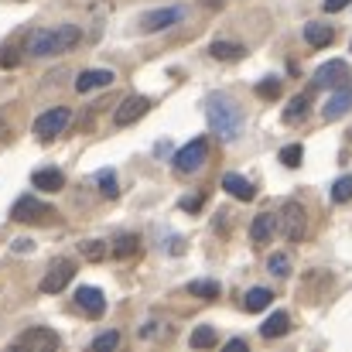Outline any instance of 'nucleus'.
<instances>
[{
  "instance_id": "f257e3e1",
  "label": "nucleus",
  "mask_w": 352,
  "mask_h": 352,
  "mask_svg": "<svg viewBox=\"0 0 352 352\" xmlns=\"http://www.w3.org/2000/svg\"><path fill=\"white\" fill-rule=\"evenodd\" d=\"M82 41V31L76 24H58V28H38L28 34L24 52L34 58H52V55H65Z\"/></svg>"
},
{
  "instance_id": "f03ea898",
  "label": "nucleus",
  "mask_w": 352,
  "mask_h": 352,
  "mask_svg": "<svg viewBox=\"0 0 352 352\" xmlns=\"http://www.w3.org/2000/svg\"><path fill=\"white\" fill-rule=\"evenodd\" d=\"M206 117H209L212 133H219L223 140H236V133L243 126V113L230 96H209L206 100Z\"/></svg>"
},
{
  "instance_id": "7ed1b4c3",
  "label": "nucleus",
  "mask_w": 352,
  "mask_h": 352,
  "mask_svg": "<svg viewBox=\"0 0 352 352\" xmlns=\"http://www.w3.org/2000/svg\"><path fill=\"white\" fill-rule=\"evenodd\" d=\"M277 230L287 236L291 243H301V239H305V233H308V212H305V206H301V202H294V199L280 202V212H277Z\"/></svg>"
},
{
  "instance_id": "20e7f679",
  "label": "nucleus",
  "mask_w": 352,
  "mask_h": 352,
  "mask_svg": "<svg viewBox=\"0 0 352 352\" xmlns=\"http://www.w3.org/2000/svg\"><path fill=\"white\" fill-rule=\"evenodd\" d=\"M185 14H188L185 7H157V10L140 14L137 28H140L144 34H157V31H168V28L182 24V21H185Z\"/></svg>"
},
{
  "instance_id": "39448f33",
  "label": "nucleus",
  "mask_w": 352,
  "mask_h": 352,
  "mask_svg": "<svg viewBox=\"0 0 352 352\" xmlns=\"http://www.w3.org/2000/svg\"><path fill=\"white\" fill-rule=\"evenodd\" d=\"M58 346H62L58 332L45 329V325H34V329H28V332H21L14 339V349H31V352H55Z\"/></svg>"
},
{
  "instance_id": "423d86ee",
  "label": "nucleus",
  "mask_w": 352,
  "mask_h": 352,
  "mask_svg": "<svg viewBox=\"0 0 352 352\" xmlns=\"http://www.w3.org/2000/svg\"><path fill=\"white\" fill-rule=\"evenodd\" d=\"M206 161H209V144H206V137H195L192 144H185L175 154V171L178 175H195Z\"/></svg>"
},
{
  "instance_id": "0eeeda50",
  "label": "nucleus",
  "mask_w": 352,
  "mask_h": 352,
  "mask_svg": "<svg viewBox=\"0 0 352 352\" xmlns=\"http://www.w3.org/2000/svg\"><path fill=\"white\" fill-rule=\"evenodd\" d=\"M52 216H55V209H52L48 202L34 199V195H21V199L10 206V219H14V223H45V219H52Z\"/></svg>"
},
{
  "instance_id": "6e6552de",
  "label": "nucleus",
  "mask_w": 352,
  "mask_h": 352,
  "mask_svg": "<svg viewBox=\"0 0 352 352\" xmlns=\"http://www.w3.org/2000/svg\"><path fill=\"white\" fill-rule=\"evenodd\" d=\"M72 123V110L69 107H55V110H45L41 117L34 120V137L41 140H52L58 133H65V126Z\"/></svg>"
},
{
  "instance_id": "1a4fd4ad",
  "label": "nucleus",
  "mask_w": 352,
  "mask_h": 352,
  "mask_svg": "<svg viewBox=\"0 0 352 352\" xmlns=\"http://www.w3.org/2000/svg\"><path fill=\"white\" fill-rule=\"evenodd\" d=\"M349 79H352L349 62H342V58H336V62H329V65H322V69L315 72V79H311V86H315V89H339V86H346Z\"/></svg>"
},
{
  "instance_id": "9d476101",
  "label": "nucleus",
  "mask_w": 352,
  "mask_h": 352,
  "mask_svg": "<svg viewBox=\"0 0 352 352\" xmlns=\"http://www.w3.org/2000/svg\"><path fill=\"white\" fill-rule=\"evenodd\" d=\"M76 277V263L72 260H55L52 267H48V274L41 277V291L45 294H58V291H65V284Z\"/></svg>"
},
{
  "instance_id": "9b49d317",
  "label": "nucleus",
  "mask_w": 352,
  "mask_h": 352,
  "mask_svg": "<svg viewBox=\"0 0 352 352\" xmlns=\"http://www.w3.org/2000/svg\"><path fill=\"white\" fill-rule=\"evenodd\" d=\"M147 110H151V100L133 93V96H126L117 110H113V123H117V126H130V123H137V120L144 117Z\"/></svg>"
},
{
  "instance_id": "f8f14e48",
  "label": "nucleus",
  "mask_w": 352,
  "mask_h": 352,
  "mask_svg": "<svg viewBox=\"0 0 352 352\" xmlns=\"http://www.w3.org/2000/svg\"><path fill=\"white\" fill-rule=\"evenodd\" d=\"M349 110H352V82H346V86H339V89L329 93V100H325V107H322V117L342 120Z\"/></svg>"
},
{
  "instance_id": "ddd939ff",
  "label": "nucleus",
  "mask_w": 352,
  "mask_h": 352,
  "mask_svg": "<svg viewBox=\"0 0 352 352\" xmlns=\"http://www.w3.org/2000/svg\"><path fill=\"white\" fill-rule=\"evenodd\" d=\"M113 82H117V76H113L110 69H86V72H79V79H76V93L107 89V86H113Z\"/></svg>"
},
{
  "instance_id": "4468645a",
  "label": "nucleus",
  "mask_w": 352,
  "mask_h": 352,
  "mask_svg": "<svg viewBox=\"0 0 352 352\" xmlns=\"http://www.w3.org/2000/svg\"><path fill=\"white\" fill-rule=\"evenodd\" d=\"M76 305H79L86 315H93V318H100V315L107 311V298H103V291H100V287H89V284L76 291Z\"/></svg>"
},
{
  "instance_id": "2eb2a0df",
  "label": "nucleus",
  "mask_w": 352,
  "mask_h": 352,
  "mask_svg": "<svg viewBox=\"0 0 352 352\" xmlns=\"http://www.w3.org/2000/svg\"><path fill=\"white\" fill-rule=\"evenodd\" d=\"M274 233H277V216H274V212L253 216V223H250V239H253V243H270Z\"/></svg>"
},
{
  "instance_id": "dca6fc26",
  "label": "nucleus",
  "mask_w": 352,
  "mask_h": 352,
  "mask_svg": "<svg viewBox=\"0 0 352 352\" xmlns=\"http://www.w3.org/2000/svg\"><path fill=\"white\" fill-rule=\"evenodd\" d=\"M305 41H308L311 48H329V45L336 41V31H332L329 24H322V21H308V24H305Z\"/></svg>"
},
{
  "instance_id": "f3484780",
  "label": "nucleus",
  "mask_w": 352,
  "mask_h": 352,
  "mask_svg": "<svg viewBox=\"0 0 352 352\" xmlns=\"http://www.w3.org/2000/svg\"><path fill=\"white\" fill-rule=\"evenodd\" d=\"M31 185L41 188V192H58V188H65V175L58 168H38L31 175Z\"/></svg>"
},
{
  "instance_id": "a211bd4d",
  "label": "nucleus",
  "mask_w": 352,
  "mask_h": 352,
  "mask_svg": "<svg viewBox=\"0 0 352 352\" xmlns=\"http://www.w3.org/2000/svg\"><path fill=\"white\" fill-rule=\"evenodd\" d=\"M291 332V315L287 311H274L263 325H260V336L263 339H280V336H287Z\"/></svg>"
},
{
  "instance_id": "6ab92c4d",
  "label": "nucleus",
  "mask_w": 352,
  "mask_h": 352,
  "mask_svg": "<svg viewBox=\"0 0 352 352\" xmlns=\"http://www.w3.org/2000/svg\"><path fill=\"white\" fill-rule=\"evenodd\" d=\"M223 188H226L233 199H239V202H250V199L256 195L253 182H246L243 175H226V178H223Z\"/></svg>"
},
{
  "instance_id": "aec40b11",
  "label": "nucleus",
  "mask_w": 352,
  "mask_h": 352,
  "mask_svg": "<svg viewBox=\"0 0 352 352\" xmlns=\"http://www.w3.org/2000/svg\"><path fill=\"white\" fill-rule=\"evenodd\" d=\"M270 301H274V294L267 287H250L246 298H243V308L246 311H263V308H270Z\"/></svg>"
},
{
  "instance_id": "412c9836",
  "label": "nucleus",
  "mask_w": 352,
  "mask_h": 352,
  "mask_svg": "<svg viewBox=\"0 0 352 352\" xmlns=\"http://www.w3.org/2000/svg\"><path fill=\"white\" fill-rule=\"evenodd\" d=\"M209 52H212V58H219V62H236V58L246 55V48L236 45V41H212Z\"/></svg>"
},
{
  "instance_id": "4be33fe9",
  "label": "nucleus",
  "mask_w": 352,
  "mask_h": 352,
  "mask_svg": "<svg viewBox=\"0 0 352 352\" xmlns=\"http://www.w3.org/2000/svg\"><path fill=\"white\" fill-rule=\"evenodd\" d=\"M188 294H192V298H202V301H216V298L223 294V287H219L216 280H192V284H188Z\"/></svg>"
},
{
  "instance_id": "5701e85b",
  "label": "nucleus",
  "mask_w": 352,
  "mask_h": 352,
  "mask_svg": "<svg viewBox=\"0 0 352 352\" xmlns=\"http://www.w3.org/2000/svg\"><path fill=\"white\" fill-rule=\"evenodd\" d=\"M308 107H311V93H301V96H294L291 100V107L284 110V120L287 123H298V120L308 117Z\"/></svg>"
},
{
  "instance_id": "b1692460",
  "label": "nucleus",
  "mask_w": 352,
  "mask_h": 352,
  "mask_svg": "<svg viewBox=\"0 0 352 352\" xmlns=\"http://www.w3.org/2000/svg\"><path fill=\"white\" fill-rule=\"evenodd\" d=\"M212 346H219L216 329H212V325H199V329L192 332V349H212Z\"/></svg>"
},
{
  "instance_id": "393cba45",
  "label": "nucleus",
  "mask_w": 352,
  "mask_h": 352,
  "mask_svg": "<svg viewBox=\"0 0 352 352\" xmlns=\"http://www.w3.org/2000/svg\"><path fill=\"white\" fill-rule=\"evenodd\" d=\"M79 253H82L86 260L100 263V260L107 256V243H100V239H86V243H79Z\"/></svg>"
},
{
  "instance_id": "a878e982",
  "label": "nucleus",
  "mask_w": 352,
  "mask_h": 352,
  "mask_svg": "<svg viewBox=\"0 0 352 352\" xmlns=\"http://www.w3.org/2000/svg\"><path fill=\"white\" fill-rule=\"evenodd\" d=\"M267 270H270L274 277H287V274H291V256H287V253H274V256L267 260Z\"/></svg>"
},
{
  "instance_id": "bb28decb",
  "label": "nucleus",
  "mask_w": 352,
  "mask_h": 352,
  "mask_svg": "<svg viewBox=\"0 0 352 352\" xmlns=\"http://www.w3.org/2000/svg\"><path fill=\"white\" fill-rule=\"evenodd\" d=\"M349 199H352V175H342V178L332 185V202L342 206V202H349Z\"/></svg>"
},
{
  "instance_id": "cd10ccee",
  "label": "nucleus",
  "mask_w": 352,
  "mask_h": 352,
  "mask_svg": "<svg viewBox=\"0 0 352 352\" xmlns=\"http://www.w3.org/2000/svg\"><path fill=\"white\" fill-rule=\"evenodd\" d=\"M280 161H284L287 168H298V164L305 161V147H301V144H287V147H280Z\"/></svg>"
},
{
  "instance_id": "c85d7f7f",
  "label": "nucleus",
  "mask_w": 352,
  "mask_h": 352,
  "mask_svg": "<svg viewBox=\"0 0 352 352\" xmlns=\"http://www.w3.org/2000/svg\"><path fill=\"white\" fill-rule=\"evenodd\" d=\"M133 253H137V236H120L117 243H113V256L117 260H126Z\"/></svg>"
},
{
  "instance_id": "c756f323",
  "label": "nucleus",
  "mask_w": 352,
  "mask_h": 352,
  "mask_svg": "<svg viewBox=\"0 0 352 352\" xmlns=\"http://www.w3.org/2000/svg\"><path fill=\"white\" fill-rule=\"evenodd\" d=\"M117 346H120V332L117 329H110V332H103V336H96V339H93V349L96 352L117 349Z\"/></svg>"
},
{
  "instance_id": "7c9ffc66",
  "label": "nucleus",
  "mask_w": 352,
  "mask_h": 352,
  "mask_svg": "<svg viewBox=\"0 0 352 352\" xmlns=\"http://www.w3.org/2000/svg\"><path fill=\"white\" fill-rule=\"evenodd\" d=\"M256 96H260V100H277V96H280V79H263V82H256Z\"/></svg>"
},
{
  "instance_id": "2f4dec72",
  "label": "nucleus",
  "mask_w": 352,
  "mask_h": 352,
  "mask_svg": "<svg viewBox=\"0 0 352 352\" xmlns=\"http://www.w3.org/2000/svg\"><path fill=\"white\" fill-rule=\"evenodd\" d=\"M100 192H103L107 199H117V195H120L117 175H113V171H100Z\"/></svg>"
},
{
  "instance_id": "473e14b6",
  "label": "nucleus",
  "mask_w": 352,
  "mask_h": 352,
  "mask_svg": "<svg viewBox=\"0 0 352 352\" xmlns=\"http://www.w3.org/2000/svg\"><path fill=\"white\" fill-rule=\"evenodd\" d=\"M182 209H185V212H199V209H202V195H192V199H182Z\"/></svg>"
},
{
  "instance_id": "72a5a7b5",
  "label": "nucleus",
  "mask_w": 352,
  "mask_h": 352,
  "mask_svg": "<svg viewBox=\"0 0 352 352\" xmlns=\"http://www.w3.org/2000/svg\"><path fill=\"white\" fill-rule=\"evenodd\" d=\"M352 0H325V3H322V7H325V10H329V14H339V10H346V7H349Z\"/></svg>"
},
{
  "instance_id": "f704fd0d",
  "label": "nucleus",
  "mask_w": 352,
  "mask_h": 352,
  "mask_svg": "<svg viewBox=\"0 0 352 352\" xmlns=\"http://www.w3.org/2000/svg\"><path fill=\"white\" fill-rule=\"evenodd\" d=\"M0 62H3V69H14V65H17V55H14V48H7V55H3Z\"/></svg>"
},
{
  "instance_id": "c9c22d12",
  "label": "nucleus",
  "mask_w": 352,
  "mask_h": 352,
  "mask_svg": "<svg viewBox=\"0 0 352 352\" xmlns=\"http://www.w3.org/2000/svg\"><path fill=\"white\" fill-rule=\"evenodd\" d=\"M14 250L17 253H31V239H14Z\"/></svg>"
},
{
  "instance_id": "e433bc0d",
  "label": "nucleus",
  "mask_w": 352,
  "mask_h": 352,
  "mask_svg": "<svg viewBox=\"0 0 352 352\" xmlns=\"http://www.w3.org/2000/svg\"><path fill=\"white\" fill-rule=\"evenodd\" d=\"M226 349H246V339H230Z\"/></svg>"
},
{
  "instance_id": "4c0bfd02",
  "label": "nucleus",
  "mask_w": 352,
  "mask_h": 352,
  "mask_svg": "<svg viewBox=\"0 0 352 352\" xmlns=\"http://www.w3.org/2000/svg\"><path fill=\"white\" fill-rule=\"evenodd\" d=\"M7 130H10V126H7V120L0 117V137H7Z\"/></svg>"
}]
</instances>
